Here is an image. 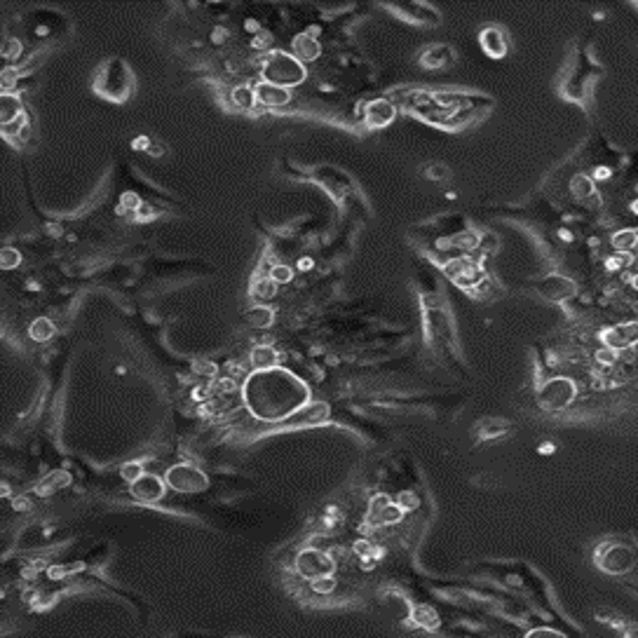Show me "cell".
<instances>
[{"instance_id": "obj_38", "label": "cell", "mask_w": 638, "mask_h": 638, "mask_svg": "<svg viewBox=\"0 0 638 638\" xmlns=\"http://www.w3.org/2000/svg\"><path fill=\"white\" fill-rule=\"evenodd\" d=\"M596 362L601 364V366H608V369H610V366L617 362V352H615V350H610V347H605V345H603L601 350L596 352Z\"/></svg>"}, {"instance_id": "obj_9", "label": "cell", "mask_w": 638, "mask_h": 638, "mask_svg": "<svg viewBox=\"0 0 638 638\" xmlns=\"http://www.w3.org/2000/svg\"><path fill=\"white\" fill-rule=\"evenodd\" d=\"M338 568V563L331 559V554L317 549V547H307L296 556V570L301 572L305 579H317L333 575Z\"/></svg>"}, {"instance_id": "obj_34", "label": "cell", "mask_w": 638, "mask_h": 638, "mask_svg": "<svg viewBox=\"0 0 638 638\" xmlns=\"http://www.w3.org/2000/svg\"><path fill=\"white\" fill-rule=\"evenodd\" d=\"M22 43H19V38H5L3 40V47H0V52H3V56L8 61H12V59H17L19 54H22Z\"/></svg>"}, {"instance_id": "obj_18", "label": "cell", "mask_w": 638, "mask_h": 638, "mask_svg": "<svg viewBox=\"0 0 638 638\" xmlns=\"http://www.w3.org/2000/svg\"><path fill=\"white\" fill-rule=\"evenodd\" d=\"M291 50H294V56L298 61H303V63H307V61H314V59H319V54H321V45H319V40L314 36H310V33H298L294 38V43H291Z\"/></svg>"}, {"instance_id": "obj_31", "label": "cell", "mask_w": 638, "mask_h": 638, "mask_svg": "<svg viewBox=\"0 0 638 638\" xmlns=\"http://www.w3.org/2000/svg\"><path fill=\"white\" fill-rule=\"evenodd\" d=\"M310 586L314 594L326 596V594H333V591H336V579H333V575L317 577V579H310Z\"/></svg>"}, {"instance_id": "obj_28", "label": "cell", "mask_w": 638, "mask_h": 638, "mask_svg": "<svg viewBox=\"0 0 638 638\" xmlns=\"http://www.w3.org/2000/svg\"><path fill=\"white\" fill-rule=\"evenodd\" d=\"M636 244H638V235L634 228L620 230V233L612 235V247H615V251H620V254H631Z\"/></svg>"}, {"instance_id": "obj_42", "label": "cell", "mask_w": 638, "mask_h": 638, "mask_svg": "<svg viewBox=\"0 0 638 638\" xmlns=\"http://www.w3.org/2000/svg\"><path fill=\"white\" fill-rule=\"evenodd\" d=\"M528 636L535 638V636H561V631H554V629H533L528 631Z\"/></svg>"}, {"instance_id": "obj_7", "label": "cell", "mask_w": 638, "mask_h": 638, "mask_svg": "<svg viewBox=\"0 0 638 638\" xmlns=\"http://www.w3.org/2000/svg\"><path fill=\"white\" fill-rule=\"evenodd\" d=\"M596 565L608 575H627L636 565V552L629 545H601L596 552Z\"/></svg>"}, {"instance_id": "obj_26", "label": "cell", "mask_w": 638, "mask_h": 638, "mask_svg": "<svg viewBox=\"0 0 638 638\" xmlns=\"http://www.w3.org/2000/svg\"><path fill=\"white\" fill-rule=\"evenodd\" d=\"M230 101H233L235 108H240V111H254L256 106V94H254V87L249 85H240L233 89V94H230Z\"/></svg>"}, {"instance_id": "obj_33", "label": "cell", "mask_w": 638, "mask_h": 638, "mask_svg": "<svg viewBox=\"0 0 638 638\" xmlns=\"http://www.w3.org/2000/svg\"><path fill=\"white\" fill-rule=\"evenodd\" d=\"M17 85H19V68L5 66L3 75H0V87H3V92H12Z\"/></svg>"}, {"instance_id": "obj_13", "label": "cell", "mask_w": 638, "mask_h": 638, "mask_svg": "<svg viewBox=\"0 0 638 638\" xmlns=\"http://www.w3.org/2000/svg\"><path fill=\"white\" fill-rule=\"evenodd\" d=\"M395 118H397L395 101L373 99L366 104L364 120H366V127H369V130H385V127H390L392 122H395Z\"/></svg>"}, {"instance_id": "obj_5", "label": "cell", "mask_w": 638, "mask_h": 638, "mask_svg": "<svg viewBox=\"0 0 638 638\" xmlns=\"http://www.w3.org/2000/svg\"><path fill=\"white\" fill-rule=\"evenodd\" d=\"M577 395V385L565 376H554L545 380L538 390V404L547 413H559V411L568 409L572 399Z\"/></svg>"}, {"instance_id": "obj_11", "label": "cell", "mask_w": 638, "mask_h": 638, "mask_svg": "<svg viewBox=\"0 0 638 638\" xmlns=\"http://www.w3.org/2000/svg\"><path fill=\"white\" fill-rule=\"evenodd\" d=\"M535 291L542 296L545 301L549 303H561L565 298H572L577 294V284L570 280V277L563 275H547L542 280L535 282Z\"/></svg>"}, {"instance_id": "obj_10", "label": "cell", "mask_w": 638, "mask_h": 638, "mask_svg": "<svg viewBox=\"0 0 638 638\" xmlns=\"http://www.w3.org/2000/svg\"><path fill=\"white\" fill-rule=\"evenodd\" d=\"M404 519V509L392 500L390 495L378 493L369 500V512H366V521L371 526H397Z\"/></svg>"}, {"instance_id": "obj_36", "label": "cell", "mask_w": 638, "mask_h": 638, "mask_svg": "<svg viewBox=\"0 0 638 638\" xmlns=\"http://www.w3.org/2000/svg\"><path fill=\"white\" fill-rule=\"evenodd\" d=\"M235 388L237 385L233 378H216L209 390L214 392V395H230V392H235Z\"/></svg>"}, {"instance_id": "obj_23", "label": "cell", "mask_w": 638, "mask_h": 638, "mask_svg": "<svg viewBox=\"0 0 638 638\" xmlns=\"http://www.w3.org/2000/svg\"><path fill=\"white\" fill-rule=\"evenodd\" d=\"M453 61V50L446 47V45H434V47L425 50L423 56H420V63L427 68H439V66H446V63Z\"/></svg>"}, {"instance_id": "obj_25", "label": "cell", "mask_w": 638, "mask_h": 638, "mask_svg": "<svg viewBox=\"0 0 638 638\" xmlns=\"http://www.w3.org/2000/svg\"><path fill=\"white\" fill-rule=\"evenodd\" d=\"M244 321L254 328H268L275 321V312L268 305H254L244 312Z\"/></svg>"}, {"instance_id": "obj_20", "label": "cell", "mask_w": 638, "mask_h": 638, "mask_svg": "<svg viewBox=\"0 0 638 638\" xmlns=\"http://www.w3.org/2000/svg\"><path fill=\"white\" fill-rule=\"evenodd\" d=\"M328 418V404L319 402V404H310V406H303L301 411H296L291 416V425H317L321 420H326Z\"/></svg>"}, {"instance_id": "obj_1", "label": "cell", "mask_w": 638, "mask_h": 638, "mask_svg": "<svg viewBox=\"0 0 638 638\" xmlns=\"http://www.w3.org/2000/svg\"><path fill=\"white\" fill-rule=\"evenodd\" d=\"M307 385L282 366L254 371L244 383V404L249 413L268 423L291 418L307 404Z\"/></svg>"}, {"instance_id": "obj_27", "label": "cell", "mask_w": 638, "mask_h": 638, "mask_svg": "<svg viewBox=\"0 0 638 638\" xmlns=\"http://www.w3.org/2000/svg\"><path fill=\"white\" fill-rule=\"evenodd\" d=\"M54 331H56L54 321L47 317H38V319H33V324L29 326V333L36 343H47V340L54 336Z\"/></svg>"}, {"instance_id": "obj_41", "label": "cell", "mask_w": 638, "mask_h": 638, "mask_svg": "<svg viewBox=\"0 0 638 638\" xmlns=\"http://www.w3.org/2000/svg\"><path fill=\"white\" fill-rule=\"evenodd\" d=\"M427 176L430 179H446L448 176V169L443 165H430L427 167Z\"/></svg>"}, {"instance_id": "obj_22", "label": "cell", "mask_w": 638, "mask_h": 638, "mask_svg": "<svg viewBox=\"0 0 638 638\" xmlns=\"http://www.w3.org/2000/svg\"><path fill=\"white\" fill-rule=\"evenodd\" d=\"M251 364H254L256 371H268L280 366V354L273 345H256L251 350Z\"/></svg>"}, {"instance_id": "obj_43", "label": "cell", "mask_w": 638, "mask_h": 638, "mask_svg": "<svg viewBox=\"0 0 638 638\" xmlns=\"http://www.w3.org/2000/svg\"><path fill=\"white\" fill-rule=\"evenodd\" d=\"M12 505H15L17 512H19V509L24 512V509H29V500H26V498H15V502H12Z\"/></svg>"}, {"instance_id": "obj_3", "label": "cell", "mask_w": 638, "mask_h": 638, "mask_svg": "<svg viewBox=\"0 0 638 638\" xmlns=\"http://www.w3.org/2000/svg\"><path fill=\"white\" fill-rule=\"evenodd\" d=\"M261 73H263V80L266 82H273V85L284 87V89L298 87L301 82L307 78L305 63L296 59L294 54L282 52V50H275V52H270L266 56Z\"/></svg>"}, {"instance_id": "obj_12", "label": "cell", "mask_w": 638, "mask_h": 638, "mask_svg": "<svg viewBox=\"0 0 638 638\" xmlns=\"http://www.w3.org/2000/svg\"><path fill=\"white\" fill-rule=\"evenodd\" d=\"M638 338V324L636 321H624V324H615L610 328H605L603 331V345L610 347V350L615 352H622V350H631Z\"/></svg>"}, {"instance_id": "obj_30", "label": "cell", "mask_w": 638, "mask_h": 638, "mask_svg": "<svg viewBox=\"0 0 638 638\" xmlns=\"http://www.w3.org/2000/svg\"><path fill=\"white\" fill-rule=\"evenodd\" d=\"M268 277L275 282L277 287H280V284H289V282L294 280V270H291V266H287V263H275V266L270 268Z\"/></svg>"}, {"instance_id": "obj_4", "label": "cell", "mask_w": 638, "mask_h": 638, "mask_svg": "<svg viewBox=\"0 0 638 638\" xmlns=\"http://www.w3.org/2000/svg\"><path fill=\"white\" fill-rule=\"evenodd\" d=\"M132 87H134L132 70L122 59H108L104 66H101L99 75H96V80H94L96 92L113 101L127 99Z\"/></svg>"}, {"instance_id": "obj_15", "label": "cell", "mask_w": 638, "mask_h": 638, "mask_svg": "<svg viewBox=\"0 0 638 638\" xmlns=\"http://www.w3.org/2000/svg\"><path fill=\"white\" fill-rule=\"evenodd\" d=\"M254 94H256V104L266 106V108H282L291 101L289 89L277 87V85H273V82H266V80H261L259 85L254 87Z\"/></svg>"}, {"instance_id": "obj_39", "label": "cell", "mask_w": 638, "mask_h": 638, "mask_svg": "<svg viewBox=\"0 0 638 638\" xmlns=\"http://www.w3.org/2000/svg\"><path fill=\"white\" fill-rule=\"evenodd\" d=\"M68 483H70V476L66 472H54L43 483V488H59V486H68Z\"/></svg>"}, {"instance_id": "obj_37", "label": "cell", "mask_w": 638, "mask_h": 638, "mask_svg": "<svg viewBox=\"0 0 638 638\" xmlns=\"http://www.w3.org/2000/svg\"><path fill=\"white\" fill-rule=\"evenodd\" d=\"M397 505L404 509V512H411V509L418 507V495L413 491H402L397 498Z\"/></svg>"}, {"instance_id": "obj_35", "label": "cell", "mask_w": 638, "mask_h": 638, "mask_svg": "<svg viewBox=\"0 0 638 638\" xmlns=\"http://www.w3.org/2000/svg\"><path fill=\"white\" fill-rule=\"evenodd\" d=\"M19 263H22V254H19L17 249H12V247H5L3 251H0V266H3L5 270H12V268H17Z\"/></svg>"}, {"instance_id": "obj_17", "label": "cell", "mask_w": 638, "mask_h": 638, "mask_svg": "<svg viewBox=\"0 0 638 638\" xmlns=\"http://www.w3.org/2000/svg\"><path fill=\"white\" fill-rule=\"evenodd\" d=\"M570 192L582 204H589V207H598V202H601L598 190H596V183L591 181V176H586V174H582V172L575 174V176L570 179Z\"/></svg>"}, {"instance_id": "obj_40", "label": "cell", "mask_w": 638, "mask_h": 638, "mask_svg": "<svg viewBox=\"0 0 638 638\" xmlns=\"http://www.w3.org/2000/svg\"><path fill=\"white\" fill-rule=\"evenodd\" d=\"M354 552H357L364 561H369V559L376 556V545L366 542V540H359V542L354 545Z\"/></svg>"}, {"instance_id": "obj_8", "label": "cell", "mask_w": 638, "mask_h": 638, "mask_svg": "<svg viewBox=\"0 0 638 638\" xmlns=\"http://www.w3.org/2000/svg\"><path fill=\"white\" fill-rule=\"evenodd\" d=\"M165 483H167V488H172V491H176V493L195 495V493H202L209 488V476L199 467L181 462V465H174L167 469Z\"/></svg>"}, {"instance_id": "obj_14", "label": "cell", "mask_w": 638, "mask_h": 638, "mask_svg": "<svg viewBox=\"0 0 638 638\" xmlns=\"http://www.w3.org/2000/svg\"><path fill=\"white\" fill-rule=\"evenodd\" d=\"M165 491H167V483L160 479V476L148 474V472L132 483V495L139 502H146V505H155V502H160Z\"/></svg>"}, {"instance_id": "obj_32", "label": "cell", "mask_w": 638, "mask_h": 638, "mask_svg": "<svg viewBox=\"0 0 638 638\" xmlns=\"http://www.w3.org/2000/svg\"><path fill=\"white\" fill-rule=\"evenodd\" d=\"M120 474H122V479H125L127 483H134L137 479H141V476L146 474V469H144V465L141 462H125L122 465V469H120Z\"/></svg>"}, {"instance_id": "obj_19", "label": "cell", "mask_w": 638, "mask_h": 638, "mask_svg": "<svg viewBox=\"0 0 638 638\" xmlns=\"http://www.w3.org/2000/svg\"><path fill=\"white\" fill-rule=\"evenodd\" d=\"M19 118H24V104L15 92H3L0 96V125L10 127L15 125Z\"/></svg>"}, {"instance_id": "obj_21", "label": "cell", "mask_w": 638, "mask_h": 638, "mask_svg": "<svg viewBox=\"0 0 638 638\" xmlns=\"http://www.w3.org/2000/svg\"><path fill=\"white\" fill-rule=\"evenodd\" d=\"M395 12H399L406 22H423V24H436L439 22V15H436L434 10H430L427 5H397V8H392Z\"/></svg>"}, {"instance_id": "obj_24", "label": "cell", "mask_w": 638, "mask_h": 638, "mask_svg": "<svg viewBox=\"0 0 638 638\" xmlns=\"http://www.w3.org/2000/svg\"><path fill=\"white\" fill-rule=\"evenodd\" d=\"M277 294V284L270 277H263V280H256L251 282V289H249V298L256 301V305H263L266 301H273Z\"/></svg>"}, {"instance_id": "obj_29", "label": "cell", "mask_w": 638, "mask_h": 638, "mask_svg": "<svg viewBox=\"0 0 638 638\" xmlns=\"http://www.w3.org/2000/svg\"><path fill=\"white\" fill-rule=\"evenodd\" d=\"M413 622L420 624L425 629H436L439 627V615L432 605H416L413 608Z\"/></svg>"}, {"instance_id": "obj_16", "label": "cell", "mask_w": 638, "mask_h": 638, "mask_svg": "<svg viewBox=\"0 0 638 638\" xmlns=\"http://www.w3.org/2000/svg\"><path fill=\"white\" fill-rule=\"evenodd\" d=\"M479 43L483 47V52L488 56H493V59H502V56L507 54L509 50V43H507V36L502 33L498 26H488L483 29L479 33Z\"/></svg>"}, {"instance_id": "obj_6", "label": "cell", "mask_w": 638, "mask_h": 638, "mask_svg": "<svg viewBox=\"0 0 638 638\" xmlns=\"http://www.w3.org/2000/svg\"><path fill=\"white\" fill-rule=\"evenodd\" d=\"M441 266H443V273L450 277V282H455V284L462 289H472V291H476V289L488 280L486 268H483L479 261L469 259V256H455V259L443 261Z\"/></svg>"}, {"instance_id": "obj_2", "label": "cell", "mask_w": 638, "mask_h": 638, "mask_svg": "<svg viewBox=\"0 0 638 638\" xmlns=\"http://www.w3.org/2000/svg\"><path fill=\"white\" fill-rule=\"evenodd\" d=\"M402 106L411 115L432 122L436 127H446V130H455L467 122H472L474 115H481L491 101L479 94H462V92H425V89H416V92L399 96Z\"/></svg>"}]
</instances>
